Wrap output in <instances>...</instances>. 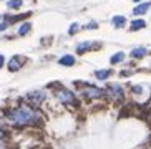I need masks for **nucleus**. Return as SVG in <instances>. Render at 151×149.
I'll list each match as a JSON object with an SVG mask.
<instances>
[{
	"mask_svg": "<svg viewBox=\"0 0 151 149\" xmlns=\"http://www.w3.org/2000/svg\"><path fill=\"white\" fill-rule=\"evenodd\" d=\"M90 48V42H85V43H80L78 47H76V52L78 53H83L85 50H88Z\"/></svg>",
	"mask_w": 151,
	"mask_h": 149,
	"instance_id": "2eb2a0df",
	"label": "nucleus"
},
{
	"mask_svg": "<svg viewBox=\"0 0 151 149\" xmlns=\"http://www.w3.org/2000/svg\"><path fill=\"white\" fill-rule=\"evenodd\" d=\"M110 74H111V70H98L96 73H95V76H96L98 80H106Z\"/></svg>",
	"mask_w": 151,
	"mask_h": 149,
	"instance_id": "9d476101",
	"label": "nucleus"
},
{
	"mask_svg": "<svg viewBox=\"0 0 151 149\" xmlns=\"http://www.w3.org/2000/svg\"><path fill=\"white\" fill-rule=\"evenodd\" d=\"M57 96H58V100L62 101L63 105H73V106L76 105V98H75V95H73L70 90H65V88L58 90Z\"/></svg>",
	"mask_w": 151,
	"mask_h": 149,
	"instance_id": "f03ea898",
	"label": "nucleus"
},
{
	"mask_svg": "<svg viewBox=\"0 0 151 149\" xmlns=\"http://www.w3.org/2000/svg\"><path fill=\"white\" fill-rule=\"evenodd\" d=\"M146 55V50L145 48H134L133 52H131V57L133 58H143Z\"/></svg>",
	"mask_w": 151,
	"mask_h": 149,
	"instance_id": "9b49d317",
	"label": "nucleus"
},
{
	"mask_svg": "<svg viewBox=\"0 0 151 149\" xmlns=\"http://www.w3.org/2000/svg\"><path fill=\"white\" fill-rule=\"evenodd\" d=\"M30 28H32V25H30L28 22L23 23V25L18 28V35H25V33H28V32H30Z\"/></svg>",
	"mask_w": 151,
	"mask_h": 149,
	"instance_id": "ddd939ff",
	"label": "nucleus"
},
{
	"mask_svg": "<svg viewBox=\"0 0 151 149\" xmlns=\"http://www.w3.org/2000/svg\"><path fill=\"white\" fill-rule=\"evenodd\" d=\"M145 25H146V23H145V20H134L133 23H131V30H138V28H145Z\"/></svg>",
	"mask_w": 151,
	"mask_h": 149,
	"instance_id": "f8f14e48",
	"label": "nucleus"
},
{
	"mask_svg": "<svg viewBox=\"0 0 151 149\" xmlns=\"http://www.w3.org/2000/svg\"><path fill=\"white\" fill-rule=\"evenodd\" d=\"M81 95L86 98H91V100H96V98H101L103 96V91L96 86H85L81 90Z\"/></svg>",
	"mask_w": 151,
	"mask_h": 149,
	"instance_id": "7ed1b4c3",
	"label": "nucleus"
},
{
	"mask_svg": "<svg viewBox=\"0 0 151 149\" xmlns=\"http://www.w3.org/2000/svg\"><path fill=\"white\" fill-rule=\"evenodd\" d=\"M28 101H30L32 105H35V106L42 105V101H45V93L43 91H33V93H30V95H28Z\"/></svg>",
	"mask_w": 151,
	"mask_h": 149,
	"instance_id": "20e7f679",
	"label": "nucleus"
},
{
	"mask_svg": "<svg viewBox=\"0 0 151 149\" xmlns=\"http://www.w3.org/2000/svg\"><path fill=\"white\" fill-rule=\"evenodd\" d=\"M134 2H139V0H134Z\"/></svg>",
	"mask_w": 151,
	"mask_h": 149,
	"instance_id": "aec40b11",
	"label": "nucleus"
},
{
	"mask_svg": "<svg viewBox=\"0 0 151 149\" xmlns=\"http://www.w3.org/2000/svg\"><path fill=\"white\" fill-rule=\"evenodd\" d=\"M76 30H78V23H73V25L70 27V33H75Z\"/></svg>",
	"mask_w": 151,
	"mask_h": 149,
	"instance_id": "dca6fc26",
	"label": "nucleus"
},
{
	"mask_svg": "<svg viewBox=\"0 0 151 149\" xmlns=\"http://www.w3.org/2000/svg\"><path fill=\"white\" fill-rule=\"evenodd\" d=\"M22 7V0H10L9 2V9H20Z\"/></svg>",
	"mask_w": 151,
	"mask_h": 149,
	"instance_id": "4468645a",
	"label": "nucleus"
},
{
	"mask_svg": "<svg viewBox=\"0 0 151 149\" xmlns=\"http://www.w3.org/2000/svg\"><path fill=\"white\" fill-rule=\"evenodd\" d=\"M124 23H126V18L121 17V15H116V17H113V25L116 27V28H121V27H124Z\"/></svg>",
	"mask_w": 151,
	"mask_h": 149,
	"instance_id": "6e6552de",
	"label": "nucleus"
},
{
	"mask_svg": "<svg viewBox=\"0 0 151 149\" xmlns=\"http://www.w3.org/2000/svg\"><path fill=\"white\" fill-rule=\"evenodd\" d=\"M58 63L63 66H73L75 65V57H71V55H65V57H62L60 60H58Z\"/></svg>",
	"mask_w": 151,
	"mask_h": 149,
	"instance_id": "423d86ee",
	"label": "nucleus"
},
{
	"mask_svg": "<svg viewBox=\"0 0 151 149\" xmlns=\"http://www.w3.org/2000/svg\"><path fill=\"white\" fill-rule=\"evenodd\" d=\"M5 136H7V133H5L4 129H2V128H0V139H4Z\"/></svg>",
	"mask_w": 151,
	"mask_h": 149,
	"instance_id": "a211bd4d",
	"label": "nucleus"
},
{
	"mask_svg": "<svg viewBox=\"0 0 151 149\" xmlns=\"http://www.w3.org/2000/svg\"><path fill=\"white\" fill-rule=\"evenodd\" d=\"M22 65H23V60L20 57H14L12 60L9 62V70L10 71H18L20 68H22Z\"/></svg>",
	"mask_w": 151,
	"mask_h": 149,
	"instance_id": "39448f33",
	"label": "nucleus"
},
{
	"mask_svg": "<svg viewBox=\"0 0 151 149\" xmlns=\"http://www.w3.org/2000/svg\"><path fill=\"white\" fill-rule=\"evenodd\" d=\"M123 60H124V53H123V52H118L116 55H113V57L110 58L111 65H116V63H121Z\"/></svg>",
	"mask_w": 151,
	"mask_h": 149,
	"instance_id": "1a4fd4ad",
	"label": "nucleus"
},
{
	"mask_svg": "<svg viewBox=\"0 0 151 149\" xmlns=\"http://www.w3.org/2000/svg\"><path fill=\"white\" fill-rule=\"evenodd\" d=\"M4 62H5V60H4V57H2V55H0V68H2V66H4Z\"/></svg>",
	"mask_w": 151,
	"mask_h": 149,
	"instance_id": "6ab92c4d",
	"label": "nucleus"
},
{
	"mask_svg": "<svg viewBox=\"0 0 151 149\" xmlns=\"http://www.w3.org/2000/svg\"><path fill=\"white\" fill-rule=\"evenodd\" d=\"M150 7H151L150 2H145V4L138 5L136 9L133 10V13H134V15H143V13H146V12H148V9H150Z\"/></svg>",
	"mask_w": 151,
	"mask_h": 149,
	"instance_id": "0eeeda50",
	"label": "nucleus"
},
{
	"mask_svg": "<svg viewBox=\"0 0 151 149\" xmlns=\"http://www.w3.org/2000/svg\"><path fill=\"white\" fill-rule=\"evenodd\" d=\"M7 118L10 119V123L15 124V126H30V124H38L42 123V116L40 113L32 108V106H18V108H14L7 113Z\"/></svg>",
	"mask_w": 151,
	"mask_h": 149,
	"instance_id": "f257e3e1",
	"label": "nucleus"
},
{
	"mask_svg": "<svg viewBox=\"0 0 151 149\" xmlns=\"http://www.w3.org/2000/svg\"><path fill=\"white\" fill-rule=\"evenodd\" d=\"M7 27H9V23H7V22H5V23H0V32H4Z\"/></svg>",
	"mask_w": 151,
	"mask_h": 149,
	"instance_id": "f3484780",
	"label": "nucleus"
}]
</instances>
